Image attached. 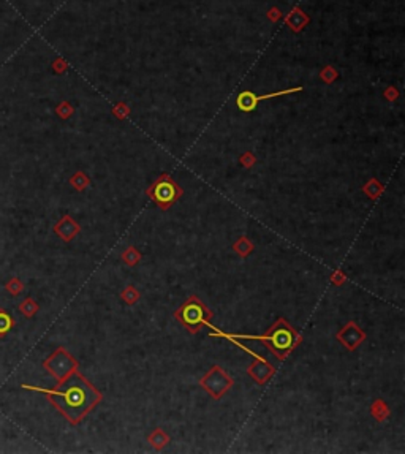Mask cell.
I'll use <instances>...</instances> for the list:
<instances>
[{
    "label": "cell",
    "instance_id": "obj_1",
    "mask_svg": "<svg viewBox=\"0 0 405 454\" xmlns=\"http://www.w3.org/2000/svg\"><path fill=\"white\" fill-rule=\"evenodd\" d=\"M22 388L45 393L52 404L56 405V408H59L71 424L81 423L86 414L103 399L98 389L89 380H86L78 370L71 372L67 379L59 382V385L52 389H43L27 385H24Z\"/></svg>",
    "mask_w": 405,
    "mask_h": 454
},
{
    "label": "cell",
    "instance_id": "obj_2",
    "mask_svg": "<svg viewBox=\"0 0 405 454\" xmlns=\"http://www.w3.org/2000/svg\"><path fill=\"white\" fill-rule=\"evenodd\" d=\"M222 335L228 337V339L258 340L263 345H266L271 350V353L279 361H283L286 356H288V353L293 352L303 340L301 334H299L283 317H280L269 329H266L265 334H261V335H241V334H222Z\"/></svg>",
    "mask_w": 405,
    "mask_h": 454
},
{
    "label": "cell",
    "instance_id": "obj_3",
    "mask_svg": "<svg viewBox=\"0 0 405 454\" xmlns=\"http://www.w3.org/2000/svg\"><path fill=\"white\" fill-rule=\"evenodd\" d=\"M174 318L182 323L189 332L197 334L204 326H211V320L214 318V312L209 309L198 296H190L176 312Z\"/></svg>",
    "mask_w": 405,
    "mask_h": 454
},
{
    "label": "cell",
    "instance_id": "obj_4",
    "mask_svg": "<svg viewBox=\"0 0 405 454\" xmlns=\"http://www.w3.org/2000/svg\"><path fill=\"white\" fill-rule=\"evenodd\" d=\"M182 195H184V190L166 173L160 174V177H157L148 190V197L162 211H168L173 204L177 203V200H180Z\"/></svg>",
    "mask_w": 405,
    "mask_h": 454
},
{
    "label": "cell",
    "instance_id": "obj_5",
    "mask_svg": "<svg viewBox=\"0 0 405 454\" xmlns=\"http://www.w3.org/2000/svg\"><path fill=\"white\" fill-rule=\"evenodd\" d=\"M233 385H234L233 377L220 366H212L200 380V386L215 400L224 397L233 388Z\"/></svg>",
    "mask_w": 405,
    "mask_h": 454
},
{
    "label": "cell",
    "instance_id": "obj_6",
    "mask_svg": "<svg viewBox=\"0 0 405 454\" xmlns=\"http://www.w3.org/2000/svg\"><path fill=\"white\" fill-rule=\"evenodd\" d=\"M45 367L54 375L57 382H62L75 370H78V361L63 348H57L46 361Z\"/></svg>",
    "mask_w": 405,
    "mask_h": 454
},
{
    "label": "cell",
    "instance_id": "obj_7",
    "mask_svg": "<svg viewBox=\"0 0 405 454\" xmlns=\"http://www.w3.org/2000/svg\"><path fill=\"white\" fill-rule=\"evenodd\" d=\"M301 90H304V87L299 86V87H293V89H283V90H279V92H272V94H266V95H255L253 92H250V90H244V92H241L238 95L236 105L242 112L249 114L256 109L260 101L274 98V97H282V95H288V94H294V92H301Z\"/></svg>",
    "mask_w": 405,
    "mask_h": 454
},
{
    "label": "cell",
    "instance_id": "obj_8",
    "mask_svg": "<svg viewBox=\"0 0 405 454\" xmlns=\"http://www.w3.org/2000/svg\"><path fill=\"white\" fill-rule=\"evenodd\" d=\"M336 339L347 350H350V352H355V350L365 340V332L355 321H348L345 326L336 334Z\"/></svg>",
    "mask_w": 405,
    "mask_h": 454
},
{
    "label": "cell",
    "instance_id": "obj_9",
    "mask_svg": "<svg viewBox=\"0 0 405 454\" xmlns=\"http://www.w3.org/2000/svg\"><path fill=\"white\" fill-rule=\"evenodd\" d=\"M247 373H249V377L256 385H266L272 379V375L276 373V367L268 359L256 355L252 361V364L247 367Z\"/></svg>",
    "mask_w": 405,
    "mask_h": 454
},
{
    "label": "cell",
    "instance_id": "obj_10",
    "mask_svg": "<svg viewBox=\"0 0 405 454\" xmlns=\"http://www.w3.org/2000/svg\"><path fill=\"white\" fill-rule=\"evenodd\" d=\"M80 225H78L70 215H65L60 222L54 226V231L63 239V241H71L78 233H80Z\"/></svg>",
    "mask_w": 405,
    "mask_h": 454
},
{
    "label": "cell",
    "instance_id": "obj_11",
    "mask_svg": "<svg viewBox=\"0 0 405 454\" xmlns=\"http://www.w3.org/2000/svg\"><path fill=\"white\" fill-rule=\"evenodd\" d=\"M285 22H286V25H288V27L294 33H298V32H301L306 27V25L310 22V18H309V15H306V13L301 8L294 7L290 11V15L285 18Z\"/></svg>",
    "mask_w": 405,
    "mask_h": 454
},
{
    "label": "cell",
    "instance_id": "obj_12",
    "mask_svg": "<svg viewBox=\"0 0 405 454\" xmlns=\"http://www.w3.org/2000/svg\"><path fill=\"white\" fill-rule=\"evenodd\" d=\"M362 192H364V195H365V197H367V198H371L372 201H377V200L383 195V192H385V185H383L378 179L371 177V179L367 180V182H365V184L362 185Z\"/></svg>",
    "mask_w": 405,
    "mask_h": 454
},
{
    "label": "cell",
    "instance_id": "obj_13",
    "mask_svg": "<svg viewBox=\"0 0 405 454\" xmlns=\"http://www.w3.org/2000/svg\"><path fill=\"white\" fill-rule=\"evenodd\" d=\"M169 435H168V432L166 431H163L162 427H157V429H154L152 431V434L148 437V442H149V445L152 446V448H155L157 451H160V449H163L168 443H169Z\"/></svg>",
    "mask_w": 405,
    "mask_h": 454
},
{
    "label": "cell",
    "instance_id": "obj_14",
    "mask_svg": "<svg viewBox=\"0 0 405 454\" xmlns=\"http://www.w3.org/2000/svg\"><path fill=\"white\" fill-rule=\"evenodd\" d=\"M369 411H371V414L374 417V420L378 421V423L386 421L388 417H389V407H388V404H386L383 399H375L372 402Z\"/></svg>",
    "mask_w": 405,
    "mask_h": 454
},
{
    "label": "cell",
    "instance_id": "obj_15",
    "mask_svg": "<svg viewBox=\"0 0 405 454\" xmlns=\"http://www.w3.org/2000/svg\"><path fill=\"white\" fill-rule=\"evenodd\" d=\"M233 250H234V253L239 255L241 258H247V256H249L255 250V245H253V242L249 238H247V236H241V238H238L236 241H234Z\"/></svg>",
    "mask_w": 405,
    "mask_h": 454
},
{
    "label": "cell",
    "instance_id": "obj_16",
    "mask_svg": "<svg viewBox=\"0 0 405 454\" xmlns=\"http://www.w3.org/2000/svg\"><path fill=\"white\" fill-rule=\"evenodd\" d=\"M121 258H122V261H124L127 266L133 268V266H136V264L141 261L142 255H141V252H139L136 247H133V245H130V247H127V249L122 252Z\"/></svg>",
    "mask_w": 405,
    "mask_h": 454
},
{
    "label": "cell",
    "instance_id": "obj_17",
    "mask_svg": "<svg viewBox=\"0 0 405 454\" xmlns=\"http://www.w3.org/2000/svg\"><path fill=\"white\" fill-rule=\"evenodd\" d=\"M141 297V293L138 291V288L135 285H127V287L121 291V299L127 304V306H135Z\"/></svg>",
    "mask_w": 405,
    "mask_h": 454
},
{
    "label": "cell",
    "instance_id": "obj_18",
    "mask_svg": "<svg viewBox=\"0 0 405 454\" xmlns=\"http://www.w3.org/2000/svg\"><path fill=\"white\" fill-rule=\"evenodd\" d=\"M70 184H71L76 190L83 192V190H86V188L90 185V179L87 177L86 173L80 171V173H76V174L70 179Z\"/></svg>",
    "mask_w": 405,
    "mask_h": 454
},
{
    "label": "cell",
    "instance_id": "obj_19",
    "mask_svg": "<svg viewBox=\"0 0 405 454\" xmlns=\"http://www.w3.org/2000/svg\"><path fill=\"white\" fill-rule=\"evenodd\" d=\"M337 76H339V73H337V70L333 67V65H326V67L320 71V78H321V80H323L326 84L334 83V81L337 80Z\"/></svg>",
    "mask_w": 405,
    "mask_h": 454
},
{
    "label": "cell",
    "instance_id": "obj_20",
    "mask_svg": "<svg viewBox=\"0 0 405 454\" xmlns=\"http://www.w3.org/2000/svg\"><path fill=\"white\" fill-rule=\"evenodd\" d=\"M11 328H13V320H11V317H10L7 312H4V310H0V334L8 332Z\"/></svg>",
    "mask_w": 405,
    "mask_h": 454
},
{
    "label": "cell",
    "instance_id": "obj_21",
    "mask_svg": "<svg viewBox=\"0 0 405 454\" xmlns=\"http://www.w3.org/2000/svg\"><path fill=\"white\" fill-rule=\"evenodd\" d=\"M113 114L116 116L117 119H121V121H122V119H125L127 116L130 114V108L125 105L124 101H119V103H117V105L113 108Z\"/></svg>",
    "mask_w": 405,
    "mask_h": 454
},
{
    "label": "cell",
    "instance_id": "obj_22",
    "mask_svg": "<svg viewBox=\"0 0 405 454\" xmlns=\"http://www.w3.org/2000/svg\"><path fill=\"white\" fill-rule=\"evenodd\" d=\"M239 163L244 166V168H252L255 163H256V157H255V154L253 152H250V150H247V152H244L241 157H239Z\"/></svg>",
    "mask_w": 405,
    "mask_h": 454
},
{
    "label": "cell",
    "instance_id": "obj_23",
    "mask_svg": "<svg viewBox=\"0 0 405 454\" xmlns=\"http://www.w3.org/2000/svg\"><path fill=\"white\" fill-rule=\"evenodd\" d=\"M331 283L333 285H337V287H341V285H344L345 283V280H347V276H345V272L339 268V269H336L333 274H331Z\"/></svg>",
    "mask_w": 405,
    "mask_h": 454
},
{
    "label": "cell",
    "instance_id": "obj_24",
    "mask_svg": "<svg viewBox=\"0 0 405 454\" xmlns=\"http://www.w3.org/2000/svg\"><path fill=\"white\" fill-rule=\"evenodd\" d=\"M57 112H59V116L60 118H63V119H67V118H70L71 116V112H73V109H71V106L68 105L67 101H63L62 105L57 108Z\"/></svg>",
    "mask_w": 405,
    "mask_h": 454
},
{
    "label": "cell",
    "instance_id": "obj_25",
    "mask_svg": "<svg viewBox=\"0 0 405 454\" xmlns=\"http://www.w3.org/2000/svg\"><path fill=\"white\" fill-rule=\"evenodd\" d=\"M397 97H399V90H397L396 87H388V89L385 90V98H386L388 101H394Z\"/></svg>",
    "mask_w": 405,
    "mask_h": 454
},
{
    "label": "cell",
    "instance_id": "obj_26",
    "mask_svg": "<svg viewBox=\"0 0 405 454\" xmlns=\"http://www.w3.org/2000/svg\"><path fill=\"white\" fill-rule=\"evenodd\" d=\"M280 10L279 8H271V11L268 13V18L272 21V22H277L279 19H280Z\"/></svg>",
    "mask_w": 405,
    "mask_h": 454
}]
</instances>
